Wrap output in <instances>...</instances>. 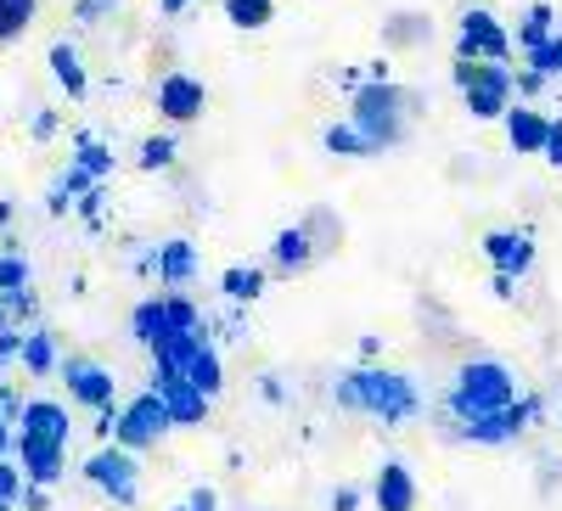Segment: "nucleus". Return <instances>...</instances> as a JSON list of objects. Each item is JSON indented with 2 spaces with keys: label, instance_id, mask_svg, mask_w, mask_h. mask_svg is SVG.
<instances>
[{
  "label": "nucleus",
  "instance_id": "nucleus-1",
  "mask_svg": "<svg viewBox=\"0 0 562 511\" xmlns=\"http://www.w3.org/2000/svg\"><path fill=\"white\" fill-rule=\"evenodd\" d=\"M333 399H338L344 410L378 416L383 428H400V422H411V416L422 410L411 377H400V371H383V365H360V371H349V377L333 388Z\"/></svg>",
  "mask_w": 562,
  "mask_h": 511
},
{
  "label": "nucleus",
  "instance_id": "nucleus-2",
  "mask_svg": "<svg viewBox=\"0 0 562 511\" xmlns=\"http://www.w3.org/2000/svg\"><path fill=\"white\" fill-rule=\"evenodd\" d=\"M405 107H411V96H405L394 79H371V84H355V96H349V124L383 152V147H400V135H405Z\"/></svg>",
  "mask_w": 562,
  "mask_h": 511
},
{
  "label": "nucleus",
  "instance_id": "nucleus-3",
  "mask_svg": "<svg viewBox=\"0 0 562 511\" xmlns=\"http://www.w3.org/2000/svg\"><path fill=\"white\" fill-rule=\"evenodd\" d=\"M518 399V377H512V365L501 360H467L456 371V388H450V410L461 422H473V416H490V410H506Z\"/></svg>",
  "mask_w": 562,
  "mask_h": 511
},
{
  "label": "nucleus",
  "instance_id": "nucleus-4",
  "mask_svg": "<svg viewBox=\"0 0 562 511\" xmlns=\"http://www.w3.org/2000/svg\"><path fill=\"white\" fill-rule=\"evenodd\" d=\"M456 90H461L467 113H473V124L501 118L512 107V68L506 63H456Z\"/></svg>",
  "mask_w": 562,
  "mask_h": 511
},
{
  "label": "nucleus",
  "instance_id": "nucleus-5",
  "mask_svg": "<svg viewBox=\"0 0 562 511\" xmlns=\"http://www.w3.org/2000/svg\"><path fill=\"white\" fill-rule=\"evenodd\" d=\"M169 428H175V422H169L158 388H147V394H135L130 405H119V416H113V444L130 450V455H140V450H153Z\"/></svg>",
  "mask_w": 562,
  "mask_h": 511
},
{
  "label": "nucleus",
  "instance_id": "nucleus-6",
  "mask_svg": "<svg viewBox=\"0 0 562 511\" xmlns=\"http://www.w3.org/2000/svg\"><path fill=\"white\" fill-rule=\"evenodd\" d=\"M85 478L97 484L102 495H113V506H135L140 500V473H135V455L119 444H102L97 455L85 461Z\"/></svg>",
  "mask_w": 562,
  "mask_h": 511
},
{
  "label": "nucleus",
  "instance_id": "nucleus-7",
  "mask_svg": "<svg viewBox=\"0 0 562 511\" xmlns=\"http://www.w3.org/2000/svg\"><path fill=\"white\" fill-rule=\"evenodd\" d=\"M456 52H461V63H506L512 34H506L501 18H490V12H467V18H461Z\"/></svg>",
  "mask_w": 562,
  "mask_h": 511
},
{
  "label": "nucleus",
  "instance_id": "nucleus-8",
  "mask_svg": "<svg viewBox=\"0 0 562 511\" xmlns=\"http://www.w3.org/2000/svg\"><path fill=\"white\" fill-rule=\"evenodd\" d=\"M57 371H63L68 394H74L85 410H108V405H119V383H113V371H108V365H97V360H57Z\"/></svg>",
  "mask_w": 562,
  "mask_h": 511
},
{
  "label": "nucleus",
  "instance_id": "nucleus-9",
  "mask_svg": "<svg viewBox=\"0 0 562 511\" xmlns=\"http://www.w3.org/2000/svg\"><path fill=\"white\" fill-rule=\"evenodd\" d=\"M153 388H158V399H164V410H169V422L175 428H203L209 422V394H198L192 383L180 377V371H153Z\"/></svg>",
  "mask_w": 562,
  "mask_h": 511
},
{
  "label": "nucleus",
  "instance_id": "nucleus-10",
  "mask_svg": "<svg viewBox=\"0 0 562 511\" xmlns=\"http://www.w3.org/2000/svg\"><path fill=\"white\" fill-rule=\"evenodd\" d=\"M203 107H209V90H203L198 73H164V79H158V118H169V124H198Z\"/></svg>",
  "mask_w": 562,
  "mask_h": 511
},
{
  "label": "nucleus",
  "instance_id": "nucleus-11",
  "mask_svg": "<svg viewBox=\"0 0 562 511\" xmlns=\"http://www.w3.org/2000/svg\"><path fill=\"white\" fill-rule=\"evenodd\" d=\"M12 450L23 461V478L40 484V489H52L68 467V444H45V439H29V433H12Z\"/></svg>",
  "mask_w": 562,
  "mask_h": 511
},
{
  "label": "nucleus",
  "instance_id": "nucleus-12",
  "mask_svg": "<svg viewBox=\"0 0 562 511\" xmlns=\"http://www.w3.org/2000/svg\"><path fill=\"white\" fill-rule=\"evenodd\" d=\"M484 253H490V264L501 275H529L535 270V237H529V230H490Z\"/></svg>",
  "mask_w": 562,
  "mask_h": 511
},
{
  "label": "nucleus",
  "instance_id": "nucleus-13",
  "mask_svg": "<svg viewBox=\"0 0 562 511\" xmlns=\"http://www.w3.org/2000/svg\"><path fill=\"white\" fill-rule=\"evenodd\" d=\"M18 433L45 439V444H68V439H74V428H68V410H63L57 399H29V405L18 410Z\"/></svg>",
  "mask_w": 562,
  "mask_h": 511
},
{
  "label": "nucleus",
  "instance_id": "nucleus-14",
  "mask_svg": "<svg viewBox=\"0 0 562 511\" xmlns=\"http://www.w3.org/2000/svg\"><path fill=\"white\" fill-rule=\"evenodd\" d=\"M371 500H378V511H416V478L405 473V461H383Z\"/></svg>",
  "mask_w": 562,
  "mask_h": 511
},
{
  "label": "nucleus",
  "instance_id": "nucleus-15",
  "mask_svg": "<svg viewBox=\"0 0 562 511\" xmlns=\"http://www.w3.org/2000/svg\"><path fill=\"white\" fill-rule=\"evenodd\" d=\"M506 118V141H512V152H546V113L540 107H529V102H518V107H506L501 113Z\"/></svg>",
  "mask_w": 562,
  "mask_h": 511
},
{
  "label": "nucleus",
  "instance_id": "nucleus-16",
  "mask_svg": "<svg viewBox=\"0 0 562 511\" xmlns=\"http://www.w3.org/2000/svg\"><path fill=\"white\" fill-rule=\"evenodd\" d=\"M147 270H158L164 287H186V282L198 275V248L186 242V237H175V242L158 248V259H147Z\"/></svg>",
  "mask_w": 562,
  "mask_h": 511
},
{
  "label": "nucleus",
  "instance_id": "nucleus-17",
  "mask_svg": "<svg viewBox=\"0 0 562 511\" xmlns=\"http://www.w3.org/2000/svg\"><path fill=\"white\" fill-rule=\"evenodd\" d=\"M270 259H276V270H304L310 259H315V237H310V225H288L281 237L270 242Z\"/></svg>",
  "mask_w": 562,
  "mask_h": 511
},
{
  "label": "nucleus",
  "instance_id": "nucleus-18",
  "mask_svg": "<svg viewBox=\"0 0 562 511\" xmlns=\"http://www.w3.org/2000/svg\"><path fill=\"white\" fill-rule=\"evenodd\" d=\"M186 383H192L198 394H209V399L225 388V365H220V349H214L209 338L192 349V360H186Z\"/></svg>",
  "mask_w": 562,
  "mask_h": 511
},
{
  "label": "nucleus",
  "instance_id": "nucleus-19",
  "mask_svg": "<svg viewBox=\"0 0 562 511\" xmlns=\"http://www.w3.org/2000/svg\"><path fill=\"white\" fill-rule=\"evenodd\" d=\"M130 332H135V343H158L164 332H169V315H164V298H140L135 309H130Z\"/></svg>",
  "mask_w": 562,
  "mask_h": 511
},
{
  "label": "nucleus",
  "instance_id": "nucleus-20",
  "mask_svg": "<svg viewBox=\"0 0 562 511\" xmlns=\"http://www.w3.org/2000/svg\"><path fill=\"white\" fill-rule=\"evenodd\" d=\"M52 73H57V84L68 90L74 102H79L85 90H90V79H85V63H79V52H74L68 39H63V45H52Z\"/></svg>",
  "mask_w": 562,
  "mask_h": 511
},
{
  "label": "nucleus",
  "instance_id": "nucleus-21",
  "mask_svg": "<svg viewBox=\"0 0 562 511\" xmlns=\"http://www.w3.org/2000/svg\"><path fill=\"white\" fill-rule=\"evenodd\" d=\"M220 293H225L231 304H254V298L265 293V270H254V264H231V270L220 275Z\"/></svg>",
  "mask_w": 562,
  "mask_h": 511
},
{
  "label": "nucleus",
  "instance_id": "nucleus-22",
  "mask_svg": "<svg viewBox=\"0 0 562 511\" xmlns=\"http://www.w3.org/2000/svg\"><path fill=\"white\" fill-rule=\"evenodd\" d=\"M321 147L326 152H338V158H371V152H378V147H371L366 141V135L349 124V118H338V124H326V135H321Z\"/></svg>",
  "mask_w": 562,
  "mask_h": 511
},
{
  "label": "nucleus",
  "instance_id": "nucleus-23",
  "mask_svg": "<svg viewBox=\"0 0 562 511\" xmlns=\"http://www.w3.org/2000/svg\"><path fill=\"white\" fill-rule=\"evenodd\" d=\"M18 360L34 371V377H45V371H57V343H52V332H23Z\"/></svg>",
  "mask_w": 562,
  "mask_h": 511
},
{
  "label": "nucleus",
  "instance_id": "nucleus-24",
  "mask_svg": "<svg viewBox=\"0 0 562 511\" xmlns=\"http://www.w3.org/2000/svg\"><path fill=\"white\" fill-rule=\"evenodd\" d=\"M34 7H40V0H0V45L18 39L34 23Z\"/></svg>",
  "mask_w": 562,
  "mask_h": 511
},
{
  "label": "nucleus",
  "instance_id": "nucleus-25",
  "mask_svg": "<svg viewBox=\"0 0 562 511\" xmlns=\"http://www.w3.org/2000/svg\"><path fill=\"white\" fill-rule=\"evenodd\" d=\"M164 315H169V332H203V315L192 298H180V293H164Z\"/></svg>",
  "mask_w": 562,
  "mask_h": 511
},
{
  "label": "nucleus",
  "instance_id": "nucleus-26",
  "mask_svg": "<svg viewBox=\"0 0 562 511\" xmlns=\"http://www.w3.org/2000/svg\"><path fill=\"white\" fill-rule=\"evenodd\" d=\"M90 180H108L113 174V147H102V141H90V135H85V141H79V158H74Z\"/></svg>",
  "mask_w": 562,
  "mask_h": 511
},
{
  "label": "nucleus",
  "instance_id": "nucleus-27",
  "mask_svg": "<svg viewBox=\"0 0 562 511\" xmlns=\"http://www.w3.org/2000/svg\"><path fill=\"white\" fill-rule=\"evenodd\" d=\"M225 18L237 29H265L270 23V0H225Z\"/></svg>",
  "mask_w": 562,
  "mask_h": 511
},
{
  "label": "nucleus",
  "instance_id": "nucleus-28",
  "mask_svg": "<svg viewBox=\"0 0 562 511\" xmlns=\"http://www.w3.org/2000/svg\"><path fill=\"white\" fill-rule=\"evenodd\" d=\"M529 68H535V73H546V79H551V73H562V29H551V34H546V45H535V52H529Z\"/></svg>",
  "mask_w": 562,
  "mask_h": 511
},
{
  "label": "nucleus",
  "instance_id": "nucleus-29",
  "mask_svg": "<svg viewBox=\"0 0 562 511\" xmlns=\"http://www.w3.org/2000/svg\"><path fill=\"white\" fill-rule=\"evenodd\" d=\"M546 34H551V7H529V18L518 23V45L535 52V45H546Z\"/></svg>",
  "mask_w": 562,
  "mask_h": 511
},
{
  "label": "nucleus",
  "instance_id": "nucleus-30",
  "mask_svg": "<svg viewBox=\"0 0 562 511\" xmlns=\"http://www.w3.org/2000/svg\"><path fill=\"white\" fill-rule=\"evenodd\" d=\"M169 163H175V141H169V135H147V141H140V169L158 174Z\"/></svg>",
  "mask_w": 562,
  "mask_h": 511
},
{
  "label": "nucleus",
  "instance_id": "nucleus-31",
  "mask_svg": "<svg viewBox=\"0 0 562 511\" xmlns=\"http://www.w3.org/2000/svg\"><path fill=\"white\" fill-rule=\"evenodd\" d=\"M18 287H29V259L7 253V259H0V293H18Z\"/></svg>",
  "mask_w": 562,
  "mask_h": 511
},
{
  "label": "nucleus",
  "instance_id": "nucleus-32",
  "mask_svg": "<svg viewBox=\"0 0 562 511\" xmlns=\"http://www.w3.org/2000/svg\"><path fill=\"white\" fill-rule=\"evenodd\" d=\"M23 495V467H12L7 455H0V506H12Z\"/></svg>",
  "mask_w": 562,
  "mask_h": 511
},
{
  "label": "nucleus",
  "instance_id": "nucleus-33",
  "mask_svg": "<svg viewBox=\"0 0 562 511\" xmlns=\"http://www.w3.org/2000/svg\"><path fill=\"white\" fill-rule=\"evenodd\" d=\"M175 511H220V495L209 484H198L192 495H186V506H175Z\"/></svg>",
  "mask_w": 562,
  "mask_h": 511
},
{
  "label": "nucleus",
  "instance_id": "nucleus-34",
  "mask_svg": "<svg viewBox=\"0 0 562 511\" xmlns=\"http://www.w3.org/2000/svg\"><path fill=\"white\" fill-rule=\"evenodd\" d=\"M113 7H119V0H79L74 18H79V23H97V18H108Z\"/></svg>",
  "mask_w": 562,
  "mask_h": 511
},
{
  "label": "nucleus",
  "instance_id": "nucleus-35",
  "mask_svg": "<svg viewBox=\"0 0 562 511\" xmlns=\"http://www.w3.org/2000/svg\"><path fill=\"white\" fill-rule=\"evenodd\" d=\"M333 511H360V489H333Z\"/></svg>",
  "mask_w": 562,
  "mask_h": 511
},
{
  "label": "nucleus",
  "instance_id": "nucleus-36",
  "mask_svg": "<svg viewBox=\"0 0 562 511\" xmlns=\"http://www.w3.org/2000/svg\"><path fill=\"white\" fill-rule=\"evenodd\" d=\"M79 214H85V219H97V214H102V185H90V192L79 197Z\"/></svg>",
  "mask_w": 562,
  "mask_h": 511
},
{
  "label": "nucleus",
  "instance_id": "nucleus-37",
  "mask_svg": "<svg viewBox=\"0 0 562 511\" xmlns=\"http://www.w3.org/2000/svg\"><path fill=\"white\" fill-rule=\"evenodd\" d=\"M34 135H40V141H45V135H57V113H40L34 118Z\"/></svg>",
  "mask_w": 562,
  "mask_h": 511
},
{
  "label": "nucleus",
  "instance_id": "nucleus-38",
  "mask_svg": "<svg viewBox=\"0 0 562 511\" xmlns=\"http://www.w3.org/2000/svg\"><path fill=\"white\" fill-rule=\"evenodd\" d=\"M512 287H518V275H501L495 270V298H512Z\"/></svg>",
  "mask_w": 562,
  "mask_h": 511
},
{
  "label": "nucleus",
  "instance_id": "nucleus-39",
  "mask_svg": "<svg viewBox=\"0 0 562 511\" xmlns=\"http://www.w3.org/2000/svg\"><path fill=\"white\" fill-rule=\"evenodd\" d=\"M186 7H192V0H158V12H164V18H175V12H186Z\"/></svg>",
  "mask_w": 562,
  "mask_h": 511
},
{
  "label": "nucleus",
  "instance_id": "nucleus-40",
  "mask_svg": "<svg viewBox=\"0 0 562 511\" xmlns=\"http://www.w3.org/2000/svg\"><path fill=\"white\" fill-rule=\"evenodd\" d=\"M7 450H12V422L0 416V455H7Z\"/></svg>",
  "mask_w": 562,
  "mask_h": 511
},
{
  "label": "nucleus",
  "instance_id": "nucleus-41",
  "mask_svg": "<svg viewBox=\"0 0 562 511\" xmlns=\"http://www.w3.org/2000/svg\"><path fill=\"white\" fill-rule=\"evenodd\" d=\"M546 158H551V169H562V147H551V152H546Z\"/></svg>",
  "mask_w": 562,
  "mask_h": 511
},
{
  "label": "nucleus",
  "instance_id": "nucleus-42",
  "mask_svg": "<svg viewBox=\"0 0 562 511\" xmlns=\"http://www.w3.org/2000/svg\"><path fill=\"white\" fill-rule=\"evenodd\" d=\"M12 219V203H0V225H7Z\"/></svg>",
  "mask_w": 562,
  "mask_h": 511
},
{
  "label": "nucleus",
  "instance_id": "nucleus-43",
  "mask_svg": "<svg viewBox=\"0 0 562 511\" xmlns=\"http://www.w3.org/2000/svg\"><path fill=\"white\" fill-rule=\"evenodd\" d=\"M0 320H7V309H0Z\"/></svg>",
  "mask_w": 562,
  "mask_h": 511
}]
</instances>
